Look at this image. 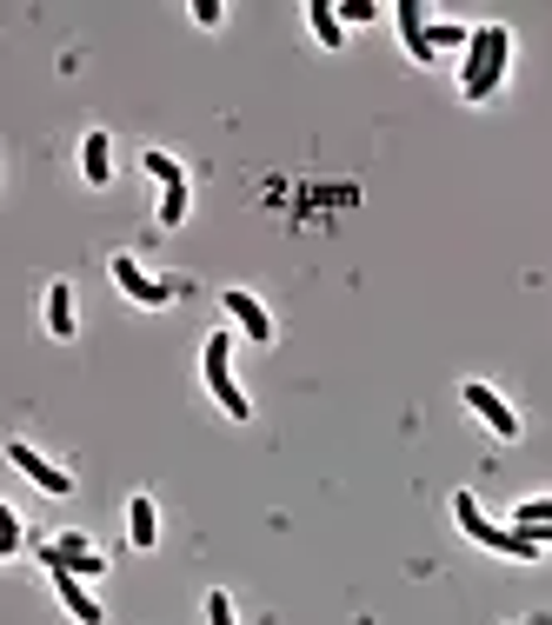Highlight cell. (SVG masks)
I'll list each match as a JSON object with an SVG mask.
<instances>
[{
	"instance_id": "6da1fadb",
	"label": "cell",
	"mask_w": 552,
	"mask_h": 625,
	"mask_svg": "<svg viewBox=\"0 0 552 625\" xmlns=\"http://www.w3.org/2000/svg\"><path fill=\"white\" fill-rule=\"evenodd\" d=\"M453 519H459L466 540H480V546H493V553H506V559H539V540H532V532H519V525H493L472 493L453 499Z\"/></svg>"
},
{
	"instance_id": "7a4b0ae2",
	"label": "cell",
	"mask_w": 552,
	"mask_h": 625,
	"mask_svg": "<svg viewBox=\"0 0 552 625\" xmlns=\"http://www.w3.org/2000/svg\"><path fill=\"white\" fill-rule=\"evenodd\" d=\"M506 54H513V34L506 27H480L466 40V101H486L493 86H500V73H506Z\"/></svg>"
},
{
	"instance_id": "3957f363",
	"label": "cell",
	"mask_w": 552,
	"mask_h": 625,
	"mask_svg": "<svg viewBox=\"0 0 552 625\" xmlns=\"http://www.w3.org/2000/svg\"><path fill=\"white\" fill-rule=\"evenodd\" d=\"M226 360H233V346H226V333H213V339H207V352H200V373H207L213 400L226 406V419H247V393H240V386H233Z\"/></svg>"
},
{
	"instance_id": "277c9868",
	"label": "cell",
	"mask_w": 552,
	"mask_h": 625,
	"mask_svg": "<svg viewBox=\"0 0 552 625\" xmlns=\"http://www.w3.org/2000/svg\"><path fill=\"white\" fill-rule=\"evenodd\" d=\"M114 280H120V293H127V300H140V306H167V300H174V287H167V280L140 274V259H133V253H114Z\"/></svg>"
},
{
	"instance_id": "5b68a950",
	"label": "cell",
	"mask_w": 552,
	"mask_h": 625,
	"mask_svg": "<svg viewBox=\"0 0 552 625\" xmlns=\"http://www.w3.org/2000/svg\"><path fill=\"white\" fill-rule=\"evenodd\" d=\"M40 566H47V572H54V566H67V572H81V579H87V572H107V559L81 540V532H67V540L40 546Z\"/></svg>"
},
{
	"instance_id": "8992f818",
	"label": "cell",
	"mask_w": 552,
	"mask_h": 625,
	"mask_svg": "<svg viewBox=\"0 0 552 625\" xmlns=\"http://www.w3.org/2000/svg\"><path fill=\"white\" fill-rule=\"evenodd\" d=\"M466 406L480 413V419H486V426H493L500 439H519V413H513V406H506V400H500L493 386H480V380H472V386H466Z\"/></svg>"
},
{
	"instance_id": "52a82bcc",
	"label": "cell",
	"mask_w": 552,
	"mask_h": 625,
	"mask_svg": "<svg viewBox=\"0 0 552 625\" xmlns=\"http://www.w3.org/2000/svg\"><path fill=\"white\" fill-rule=\"evenodd\" d=\"M8 460H14V466H21V473H27V479L40 486V493H73V473L47 466V460L34 453V445H27V439H14V445H8Z\"/></svg>"
},
{
	"instance_id": "ba28073f",
	"label": "cell",
	"mask_w": 552,
	"mask_h": 625,
	"mask_svg": "<svg viewBox=\"0 0 552 625\" xmlns=\"http://www.w3.org/2000/svg\"><path fill=\"white\" fill-rule=\"evenodd\" d=\"M54 592H60V605L81 618V625H101V605H94V592L81 586V572H67V566H54Z\"/></svg>"
},
{
	"instance_id": "9c48e42d",
	"label": "cell",
	"mask_w": 552,
	"mask_h": 625,
	"mask_svg": "<svg viewBox=\"0 0 552 625\" xmlns=\"http://www.w3.org/2000/svg\"><path fill=\"white\" fill-rule=\"evenodd\" d=\"M226 313L240 320V333H247V339H260V346L273 339V320H267V306H260L254 293H240V287H233V293H226Z\"/></svg>"
},
{
	"instance_id": "30bf717a",
	"label": "cell",
	"mask_w": 552,
	"mask_h": 625,
	"mask_svg": "<svg viewBox=\"0 0 552 625\" xmlns=\"http://www.w3.org/2000/svg\"><path fill=\"white\" fill-rule=\"evenodd\" d=\"M400 34H407V54L413 60H433V27H426V14H420V0H400Z\"/></svg>"
},
{
	"instance_id": "8fae6325",
	"label": "cell",
	"mask_w": 552,
	"mask_h": 625,
	"mask_svg": "<svg viewBox=\"0 0 552 625\" xmlns=\"http://www.w3.org/2000/svg\"><path fill=\"white\" fill-rule=\"evenodd\" d=\"M81 173H87V187H107L114 181V140L107 134H87L81 140Z\"/></svg>"
},
{
	"instance_id": "7c38bea8",
	"label": "cell",
	"mask_w": 552,
	"mask_h": 625,
	"mask_svg": "<svg viewBox=\"0 0 552 625\" xmlns=\"http://www.w3.org/2000/svg\"><path fill=\"white\" fill-rule=\"evenodd\" d=\"M513 525H519V532H532L539 546H552V499H526V506L513 512Z\"/></svg>"
},
{
	"instance_id": "4fadbf2b",
	"label": "cell",
	"mask_w": 552,
	"mask_h": 625,
	"mask_svg": "<svg viewBox=\"0 0 552 625\" xmlns=\"http://www.w3.org/2000/svg\"><path fill=\"white\" fill-rule=\"evenodd\" d=\"M127 540H133L140 553H146L153 540H161V519H153V499H133V506H127Z\"/></svg>"
},
{
	"instance_id": "5bb4252c",
	"label": "cell",
	"mask_w": 552,
	"mask_h": 625,
	"mask_svg": "<svg viewBox=\"0 0 552 625\" xmlns=\"http://www.w3.org/2000/svg\"><path fill=\"white\" fill-rule=\"evenodd\" d=\"M47 326H54V339H67V333H73V293H67L60 280L47 287Z\"/></svg>"
},
{
	"instance_id": "9a60e30c",
	"label": "cell",
	"mask_w": 552,
	"mask_h": 625,
	"mask_svg": "<svg viewBox=\"0 0 552 625\" xmlns=\"http://www.w3.org/2000/svg\"><path fill=\"white\" fill-rule=\"evenodd\" d=\"M306 21H313V34H320V47H340V8L333 0H313Z\"/></svg>"
},
{
	"instance_id": "2e32d148",
	"label": "cell",
	"mask_w": 552,
	"mask_h": 625,
	"mask_svg": "<svg viewBox=\"0 0 552 625\" xmlns=\"http://www.w3.org/2000/svg\"><path fill=\"white\" fill-rule=\"evenodd\" d=\"M146 173H153V181H161V194H167V187H187V173H180V166H174V160H167L161 147L146 153Z\"/></svg>"
},
{
	"instance_id": "e0dca14e",
	"label": "cell",
	"mask_w": 552,
	"mask_h": 625,
	"mask_svg": "<svg viewBox=\"0 0 552 625\" xmlns=\"http://www.w3.org/2000/svg\"><path fill=\"white\" fill-rule=\"evenodd\" d=\"M161 220H167V227L187 220V187H167V194H161Z\"/></svg>"
},
{
	"instance_id": "ac0fdd59",
	"label": "cell",
	"mask_w": 552,
	"mask_h": 625,
	"mask_svg": "<svg viewBox=\"0 0 552 625\" xmlns=\"http://www.w3.org/2000/svg\"><path fill=\"white\" fill-rule=\"evenodd\" d=\"M207 625H233V605H226V592H207Z\"/></svg>"
},
{
	"instance_id": "d6986e66",
	"label": "cell",
	"mask_w": 552,
	"mask_h": 625,
	"mask_svg": "<svg viewBox=\"0 0 552 625\" xmlns=\"http://www.w3.org/2000/svg\"><path fill=\"white\" fill-rule=\"evenodd\" d=\"M14 546H21V519L0 512V553H14Z\"/></svg>"
},
{
	"instance_id": "ffe728a7",
	"label": "cell",
	"mask_w": 552,
	"mask_h": 625,
	"mask_svg": "<svg viewBox=\"0 0 552 625\" xmlns=\"http://www.w3.org/2000/svg\"><path fill=\"white\" fill-rule=\"evenodd\" d=\"M220 14H226L220 0H200V8H193V21H200V27H220Z\"/></svg>"
}]
</instances>
